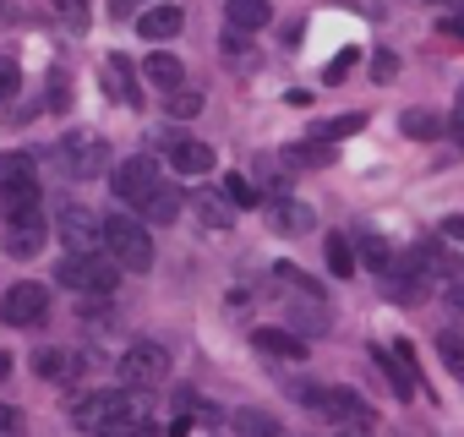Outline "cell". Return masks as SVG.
Returning a JSON list of instances; mask_svg holds the SVG:
<instances>
[{
    "label": "cell",
    "instance_id": "cell-1",
    "mask_svg": "<svg viewBox=\"0 0 464 437\" xmlns=\"http://www.w3.org/2000/svg\"><path fill=\"white\" fill-rule=\"evenodd\" d=\"M104 252H110L115 268H131V274L153 268V236H148V225H137L131 213L104 218Z\"/></svg>",
    "mask_w": 464,
    "mask_h": 437
},
{
    "label": "cell",
    "instance_id": "cell-2",
    "mask_svg": "<svg viewBox=\"0 0 464 437\" xmlns=\"http://www.w3.org/2000/svg\"><path fill=\"white\" fill-rule=\"evenodd\" d=\"M72 421H77L82 432H110V426H131V421H142V404H137L131 388H104V393L77 399V404H72Z\"/></svg>",
    "mask_w": 464,
    "mask_h": 437
},
{
    "label": "cell",
    "instance_id": "cell-3",
    "mask_svg": "<svg viewBox=\"0 0 464 437\" xmlns=\"http://www.w3.org/2000/svg\"><path fill=\"white\" fill-rule=\"evenodd\" d=\"M55 279H61L66 290H77V296L104 301V296H115L121 268H115L110 257H61V263H55Z\"/></svg>",
    "mask_w": 464,
    "mask_h": 437
},
{
    "label": "cell",
    "instance_id": "cell-4",
    "mask_svg": "<svg viewBox=\"0 0 464 437\" xmlns=\"http://www.w3.org/2000/svg\"><path fill=\"white\" fill-rule=\"evenodd\" d=\"M164 180H159V164L148 159V153H137V159H121L115 170H110V191L126 202V208H142L153 191H159Z\"/></svg>",
    "mask_w": 464,
    "mask_h": 437
},
{
    "label": "cell",
    "instance_id": "cell-5",
    "mask_svg": "<svg viewBox=\"0 0 464 437\" xmlns=\"http://www.w3.org/2000/svg\"><path fill=\"white\" fill-rule=\"evenodd\" d=\"M164 377H169V350L159 339H137L121 355V383L126 388H148V383H164Z\"/></svg>",
    "mask_w": 464,
    "mask_h": 437
},
{
    "label": "cell",
    "instance_id": "cell-6",
    "mask_svg": "<svg viewBox=\"0 0 464 437\" xmlns=\"http://www.w3.org/2000/svg\"><path fill=\"white\" fill-rule=\"evenodd\" d=\"M61 241H66V257H99V247H104V218L72 202L61 213Z\"/></svg>",
    "mask_w": 464,
    "mask_h": 437
},
{
    "label": "cell",
    "instance_id": "cell-7",
    "mask_svg": "<svg viewBox=\"0 0 464 437\" xmlns=\"http://www.w3.org/2000/svg\"><path fill=\"white\" fill-rule=\"evenodd\" d=\"M44 312H50V290L34 279H23L0 296V323H12V328H34V323H44Z\"/></svg>",
    "mask_w": 464,
    "mask_h": 437
},
{
    "label": "cell",
    "instance_id": "cell-8",
    "mask_svg": "<svg viewBox=\"0 0 464 437\" xmlns=\"http://www.w3.org/2000/svg\"><path fill=\"white\" fill-rule=\"evenodd\" d=\"M372 355H377L382 377L393 383V399H415V388H420V372H415V355H410V345H404V339H393V350H372Z\"/></svg>",
    "mask_w": 464,
    "mask_h": 437
},
{
    "label": "cell",
    "instance_id": "cell-9",
    "mask_svg": "<svg viewBox=\"0 0 464 437\" xmlns=\"http://www.w3.org/2000/svg\"><path fill=\"white\" fill-rule=\"evenodd\" d=\"M44 236H50V225H44V208H39V213H23V218H12V225H6V257H17V263L39 257V252H44Z\"/></svg>",
    "mask_w": 464,
    "mask_h": 437
},
{
    "label": "cell",
    "instance_id": "cell-10",
    "mask_svg": "<svg viewBox=\"0 0 464 437\" xmlns=\"http://www.w3.org/2000/svg\"><path fill=\"white\" fill-rule=\"evenodd\" d=\"M55 164H61L72 180H82V175H93V170L104 164V142H88V137H66V142L55 148Z\"/></svg>",
    "mask_w": 464,
    "mask_h": 437
},
{
    "label": "cell",
    "instance_id": "cell-11",
    "mask_svg": "<svg viewBox=\"0 0 464 437\" xmlns=\"http://www.w3.org/2000/svg\"><path fill=\"white\" fill-rule=\"evenodd\" d=\"M164 153H169V164H175V175H208V170L218 164L208 142H197V137H180V131H175V137L164 142Z\"/></svg>",
    "mask_w": 464,
    "mask_h": 437
},
{
    "label": "cell",
    "instance_id": "cell-12",
    "mask_svg": "<svg viewBox=\"0 0 464 437\" xmlns=\"http://www.w3.org/2000/svg\"><path fill=\"white\" fill-rule=\"evenodd\" d=\"M404 274H442V279L459 285V257H453L448 247H437V241H420V247L410 252V268H404Z\"/></svg>",
    "mask_w": 464,
    "mask_h": 437
},
{
    "label": "cell",
    "instance_id": "cell-13",
    "mask_svg": "<svg viewBox=\"0 0 464 437\" xmlns=\"http://www.w3.org/2000/svg\"><path fill=\"white\" fill-rule=\"evenodd\" d=\"M252 350L257 355H274V361H306V345L290 328H257L252 334Z\"/></svg>",
    "mask_w": 464,
    "mask_h": 437
},
{
    "label": "cell",
    "instance_id": "cell-14",
    "mask_svg": "<svg viewBox=\"0 0 464 437\" xmlns=\"http://www.w3.org/2000/svg\"><path fill=\"white\" fill-rule=\"evenodd\" d=\"M180 28H186V12H180V6H153V12H142V17H137V34H142L148 44L175 39Z\"/></svg>",
    "mask_w": 464,
    "mask_h": 437
},
{
    "label": "cell",
    "instance_id": "cell-15",
    "mask_svg": "<svg viewBox=\"0 0 464 437\" xmlns=\"http://www.w3.org/2000/svg\"><path fill=\"white\" fill-rule=\"evenodd\" d=\"M268 218H274V230H279V236H306V230L317 225L312 208H306V202H290V197H279V202L268 208Z\"/></svg>",
    "mask_w": 464,
    "mask_h": 437
},
{
    "label": "cell",
    "instance_id": "cell-16",
    "mask_svg": "<svg viewBox=\"0 0 464 437\" xmlns=\"http://www.w3.org/2000/svg\"><path fill=\"white\" fill-rule=\"evenodd\" d=\"M224 17H229L236 34H252V28H268L274 6H268V0H224Z\"/></svg>",
    "mask_w": 464,
    "mask_h": 437
},
{
    "label": "cell",
    "instance_id": "cell-17",
    "mask_svg": "<svg viewBox=\"0 0 464 437\" xmlns=\"http://www.w3.org/2000/svg\"><path fill=\"white\" fill-rule=\"evenodd\" d=\"M104 88H110V99H115V104H137V99H142L126 55H110V61H104Z\"/></svg>",
    "mask_w": 464,
    "mask_h": 437
},
{
    "label": "cell",
    "instance_id": "cell-18",
    "mask_svg": "<svg viewBox=\"0 0 464 437\" xmlns=\"http://www.w3.org/2000/svg\"><path fill=\"white\" fill-rule=\"evenodd\" d=\"M191 208H197V218H202L208 230H229V225H236V208H229V202H224L218 191H202V197H197Z\"/></svg>",
    "mask_w": 464,
    "mask_h": 437
},
{
    "label": "cell",
    "instance_id": "cell-19",
    "mask_svg": "<svg viewBox=\"0 0 464 437\" xmlns=\"http://www.w3.org/2000/svg\"><path fill=\"white\" fill-rule=\"evenodd\" d=\"M175 213H180V191H175V186H159V191L142 202V218H148V225H175Z\"/></svg>",
    "mask_w": 464,
    "mask_h": 437
},
{
    "label": "cell",
    "instance_id": "cell-20",
    "mask_svg": "<svg viewBox=\"0 0 464 437\" xmlns=\"http://www.w3.org/2000/svg\"><path fill=\"white\" fill-rule=\"evenodd\" d=\"M355 257H366V268H382V274L393 268V247H388L377 230H361V236H355Z\"/></svg>",
    "mask_w": 464,
    "mask_h": 437
},
{
    "label": "cell",
    "instance_id": "cell-21",
    "mask_svg": "<svg viewBox=\"0 0 464 437\" xmlns=\"http://www.w3.org/2000/svg\"><path fill=\"white\" fill-rule=\"evenodd\" d=\"M382 296H393V301L415 306V301L426 296V285H420V274H404V268H393V274H382Z\"/></svg>",
    "mask_w": 464,
    "mask_h": 437
},
{
    "label": "cell",
    "instance_id": "cell-22",
    "mask_svg": "<svg viewBox=\"0 0 464 437\" xmlns=\"http://www.w3.org/2000/svg\"><path fill=\"white\" fill-rule=\"evenodd\" d=\"M72 372H77V361H72L66 350H34V377L61 383V377H72Z\"/></svg>",
    "mask_w": 464,
    "mask_h": 437
},
{
    "label": "cell",
    "instance_id": "cell-23",
    "mask_svg": "<svg viewBox=\"0 0 464 437\" xmlns=\"http://www.w3.org/2000/svg\"><path fill=\"white\" fill-rule=\"evenodd\" d=\"M285 159H290L295 170H323V164H334V148H328V142H290Z\"/></svg>",
    "mask_w": 464,
    "mask_h": 437
},
{
    "label": "cell",
    "instance_id": "cell-24",
    "mask_svg": "<svg viewBox=\"0 0 464 437\" xmlns=\"http://www.w3.org/2000/svg\"><path fill=\"white\" fill-rule=\"evenodd\" d=\"M328 274L334 279H350L355 274V241L350 236H328Z\"/></svg>",
    "mask_w": 464,
    "mask_h": 437
},
{
    "label": "cell",
    "instance_id": "cell-25",
    "mask_svg": "<svg viewBox=\"0 0 464 437\" xmlns=\"http://www.w3.org/2000/svg\"><path fill=\"white\" fill-rule=\"evenodd\" d=\"M17 180H39L34 153H0V186H17Z\"/></svg>",
    "mask_w": 464,
    "mask_h": 437
},
{
    "label": "cell",
    "instance_id": "cell-26",
    "mask_svg": "<svg viewBox=\"0 0 464 437\" xmlns=\"http://www.w3.org/2000/svg\"><path fill=\"white\" fill-rule=\"evenodd\" d=\"M142 72H148V83H159V88H169V93L180 88V61H175V55H164V50H159V55H148V66H142Z\"/></svg>",
    "mask_w": 464,
    "mask_h": 437
},
{
    "label": "cell",
    "instance_id": "cell-27",
    "mask_svg": "<svg viewBox=\"0 0 464 437\" xmlns=\"http://www.w3.org/2000/svg\"><path fill=\"white\" fill-rule=\"evenodd\" d=\"M399 131H404V137H415V142H431V137L442 131V121H437L431 110H404V121H399Z\"/></svg>",
    "mask_w": 464,
    "mask_h": 437
},
{
    "label": "cell",
    "instance_id": "cell-28",
    "mask_svg": "<svg viewBox=\"0 0 464 437\" xmlns=\"http://www.w3.org/2000/svg\"><path fill=\"white\" fill-rule=\"evenodd\" d=\"M236 432H241V437H285L279 421L263 415V410H236Z\"/></svg>",
    "mask_w": 464,
    "mask_h": 437
},
{
    "label": "cell",
    "instance_id": "cell-29",
    "mask_svg": "<svg viewBox=\"0 0 464 437\" xmlns=\"http://www.w3.org/2000/svg\"><path fill=\"white\" fill-rule=\"evenodd\" d=\"M224 202L236 208V213H241V208H257V186H252L246 175H224Z\"/></svg>",
    "mask_w": 464,
    "mask_h": 437
},
{
    "label": "cell",
    "instance_id": "cell-30",
    "mask_svg": "<svg viewBox=\"0 0 464 437\" xmlns=\"http://www.w3.org/2000/svg\"><path fill=\"white\" fill-rule=\"evenodd\" d=\"M355 131H366V115H334V121H323V126H317V137H323L328 148H334L339 137H355Z\"/></svg>",
    "mask_w": 464,
    "mask_h": 437
},
{
    "label": "cell",
    "instance_id": "cell-31",
    "mask_svg": "<svg viewBox=\"0 0 464 437\" xmlns=\"http://www.w3.org/2000/svg\"><path fill=\"white\" fill-rule=\"evenodd\" d=\"M437 355H442V366L464 383V339H459V334H437Z\"/></svg>",
    "mask_w": 464,
    "mask_h": 437
},
{
    "label": "cell",
    "instance_id": "cell-32",
    "mask_svg": "<svg viewBox=\"0 0 464 437\" xmlns=\"http://www.w3.org/2000/svg\"><path fill=\"white\" fill-rule=\"evenodd\" d=\"M17 93H23V66H17L12 55H0V104L17 99Z\"/></svg>",
    "mask_w": 464,
    "mask_h": 437
},
{
    "label": "cell",
    "instance_id": "cell-33",
    "mask_svg": "<svg viewBox=\"0 0 464 437\" xmlns=\"http://www.w3.org/2000/svg\"><path fill=\"white\" fill-rule=\"evenodd\" d=\"M164 110H169V121H191V115H202V93H169Z\"/></svg>",
    "mask_w": 464,
    "mask_h": 437
},
{
    "label": "cell",
    "instance_id": "cell-34",
    "mask_svg": "<svg viewBox=\"0 0 464 437\" xmlns=\"http://www.w3.org/2000/svg\"><path fill=\"white\" fill-rule=\"evenodd\" d=\"M393 72H399V61H393V55L382 50V55L372 61V77H377V83H393Z\"/></svg>",
    "mask_w": 464,
    "mask_h": 437
},
{
    "label": "cell",
    "instance_id": "cell-35",
    "mask_svg": "<svg viewBox=\"0 0 464 437\" xmlns=\"http://www.w3.org/2000/svg\"><path fill=\"white\" fill-rule=\"evenodd\" d=\"M66 104H72V93H66V77L55 72L50 77V110H66Z\"/></svg>",
    "mask_w": 464,
    "mask_h": 437
},
{
    "label": "cell",
    "instance_id": "cell-36",
    "mask_svg": "<svg viewBox=\"0 0 464 437\" xmlns=\"http://www.w3.org/2000/svg\"><path fill=\"white\" fill-rule=\"evenodd\" d=\"M99 437H159V432L142 426V421H131V426H110V432H99Z\"/></svg>",
    "mask_w": 464,
    "mask_h": 437
},
{
    "label": "cell",
    "instance_id": "cell-37",
    "mask_svg": "<svg viewBox=\"0 0 464 437\" xmlns=\"http://www.w3.org/2000/svg\"><path fill=\"white\" fill-rule=\"evenodd\" d=\"M448 131H453V142H464V93L453 99V115H448Z\"/></svg>",
    "mask_w": 464,
    "mask_h": 437
},
{
    "label": "cell",
    "instance_id": "cell-38",
    "mask_svg": "<svg viewBox=\"0 0 464 437\" xmlns=\"http://www.w3.org/2000/svg\"><path fill=\"white\" fill-rule=\"evenodd\" d=\"M350 66H355V50H344V55H339V61H334V66H328V72H323V77H328V83H339V77H344V72H350Z\"/></svg>",
    "mask_w": 464,
    "mask_h": 437
},
{
    "label": "cell",
    "instance_id": "cell-39",
    "mask_svg": "<svg viewBox=\"0 0 464 437\" xmlns=\"http://www.w3.org/2000/svg\"><path fill=\"white\" fill-rule=\"evenodd\" d=\"M437 34H442V39H464V12H459V17H442Z\"/></svg>",
    "mask_w": 464,
    "mask_h": 437
},
{
    "label": "cell",
    "instance_id": "cell-40",
    "mask_svg": "<svg viewBox=\"0 0 464 437\" xmlns=\"http://www.w3.org/2000/svg\"><path fill=\"white\" fill-rule=\"evenodd\" d=\"M218 50H224V55H246V34H236V28H229V34H224V44H218Z\"/></svg>",
    "mask_w": 464,
    "mask_h": 437
},
{
    "label": "cell",
    "instance_id": "cell-41",
    "mask_svg": "<svg viewBox=\"0 0 464 437\" xmlns=\"http://www.w3.org/2000/svg\"><path fill=\"white\" fill-rule=\"evenodd\" d=\"M442 236H453V241H464V213H453V218H442Z\"/></svg>",
    "mask_w": 464,
    "mask_h": 437
},
{
    "label": "cell",
    "instance_id": "cell-42",
    "mask_svg": "<svg viewBox=\"0 0 464 437\" xmlns=\"http://www.w3.org/2000/svg\"><path fill=\"white\" fill-rule=\"evenodd\" d=\"M6 432H17V410H12V404H0V437H6Z\"/></svg>",
    "mask_w": 464,
    "mask_h": 437
},
{
    "label": "cell",
    "instance_id": "cell-43",
    "mask_svg": "<svg viewBox=\"0 0 464 437\" xmlns=\"http://www.w3.org/2000/svg\"><path fill=\"white\" fill-rule=\"evenodd\" d=\"M186 432H191V415H175V421H169V432H164V437H186Z\"/></svg>",
    "mask_w": 464,
    "mask_h": 437
},
{
    "label": "cell",
    "instance_id": "cell-44",
    "mask_svg": "<svg viewBox=\"0 0 464 437\" xmlns=\"http://www.w3.org/2000/svg\"><path fill=\"white\" fill-rule=\"evenodd\" d=\"M448 306H453V312L464 317V285H448Z\"/></svg>",
    "mask_w": 464,
    "mask_h": 437
},
{
    "label": "cell",
    "instance_id": "cell-45",
    "mask_svg": "<svg viewBox=\"0 0 464 437\" xmlns=\"http://www.w3.org/2000/svg\"><path fill=\"white\" fill-rule=\"evenodd\" d=\"M12 377V355H0V383H6Z\"/></svg>",
    "mask_w": 464,
    "mask_h": 437
},
{
    "label": "cell",
    "instance_id": "cell-46",
    "mask_svg": "<svg viewBox=\"0 0 464 437\" xmlns=\"http://www.w3.org/2000/svg\"><path fill=\"white\" fill-rule=\"evenodd\" d=\"M121 6H131V0H121Z\"/></svg>",
    "mask_w": 464,
    "mask_h": 437
}]
</instances>
